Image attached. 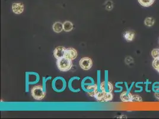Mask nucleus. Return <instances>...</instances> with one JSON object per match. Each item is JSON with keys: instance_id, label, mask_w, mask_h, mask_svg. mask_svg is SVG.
<instances>
[{"instance_id": "6ab92c4d", "label": "nucleus", "mask_w": 159, "mask_h": 119, "mask_svg": "<svg viewBox=\"0 0 159 119\" xmlns=\"http://www.w3.org/2000/svg\"><path fill=\"white\" fill-rule=\"evenodd\" d=\"M142 101V98L137 95H132V98L131 102H141Z\"/></svg>"}, {"instance_id": "f03ea898", "label": "nucleus", "mask_w": 159, "mask_h": 119, "mask_svg": "<svg viewBox=\"0 0 159 119\" xmlns=\"http://www.w3.org/2000/svg\"><path fill=\"white\" fill-rule=\"evenodd\" d=\"M31 94L32 97L36 100H43L46 95L45 92L43 91V87L41 85H37L32 88Z\"/></svg>"}, {"instance_id": "7ed1b4c3", "label": "nucleus", "mask_w": 159, "mask_h": 119, "mask_svg": "<svg viewBox=\"0 0 159 119\" xmlns=\"http://www.w3.org/2000/svg\"><path fill=\"white\" fill-rule=\"evenodd\" d=\"M79 63L80 67L84 70H90L93 66V61L89 57L82 58L80 61Z\"/></svg>"}, {"instance_id": "9b49d317", "label": "nucleus", "mask_w": 159, "mask_h": 119, "mask_svg": "<svg viewBox=\"0 0 159 119\" xmlns=\"http://www.w3.org/2000/svg\"><path fill=\"white\" fill-rule=\"evenodd\" d=\"M64 31L65 32H70L73 29V25L70 21H66L63 24Z\"/></svg>"}, {"instance_id": "f8f14e48", "label": "nucleus", "mask_w": 159, "mask_h": 119, "mask_svg": "<svg viewBox=\"0 0 159 119\" xmlns=\"http://www.w3.org/2000/svg\"><path fill=\"white\" fill-rule=\"evenodd\" d=\"M138 1L142 6L148 7L153 4L154 0H138Z\"/></svg>"}, {"instance_id": "aec40b11", "label": "nucleus", "mask_w": 159, "mask_h": 119, "mask_svg": "<svg viewBox=\"0 0 159 119\" xmlns=\"http://www.w3.org/2000/svg\"><path fill=\"white\" fill-rule=\"evenodd\" d=\"M112 7H113L112 2L110 1H108L106 3V9L108 10H111L112 9Z\"/></svg>"}, {"instance_id": "dca6fc26", "label": "nucleus", "mask_w": 159, "mask_h": 119, "mask_svg": "<svg viewBox=\"0 0 159 119\" xmlns=\"http://www.w3.org/2000/svg\"><path fill=\"white\" fill-rule=\"evenodd\" d=\"M153 67L159 73V58L154 59L153 60Z\"/></svg>"}, {"instance_id": "39448f33", "label": "nucleus", "mask_w": 159, "mask_h": 119, "mask_svg": "<svg viewBox=\"0 0 159 119\" xmlns=\"http://www.w3.org/2000/svg\"><path fill=\"white\" fill-rule=\"evenodd\" d=\"M65 57L71 60H73L77 57V51L73 48H69L66 49Z\"/></svg>"}, {"instance_id": "f3484780", "label": "nucleus", "mask_w": 159, "mask_h": 119, "mask_svg": "<svg viewBox=\"0 0 159 119\" xmlns=\"http://www.w3.org/2000/svg\"><path fill=\"white\" fill-rule=\"evenodd\" d=\"M151 56L154 59L159 58V49L158 48L153 49L151 51Z\"/></svg>"}, {"instance_id": "1a4fd4ad", "label": "nucleus", "mask_w": 159, "mask_h": 119, "mask_svg": "<svg viewBox=\"0 0 159 119\" xmlns=\"http://www.w3.org/2000/svg\"><path fill=\"white\" fill-rule=\"evenodd\" d=\"M53 30L56 33H60L63 30V25L60 23V22H56L54 24V25H53Z\"/></svg>"}, {"instance_id": "423d86ee", "label": "nucleus", "mask_w": 159, "mask_h": 119, "mask_svg": "<svg viewBox=\"0 0 159 119\" xmlns=\"http://www.w3.org/2000/svg\"><path fill=\"white\" fill-rule=\"evenodd\" d=\"M12 10L15 14H21L24 11V5L21 3H14L12 5Z\"/></svg>"}, {"instance_id": "f257e3e1", "label": "nucleus", "mask_w": 159, "mask_h": 119, "mask_svg": "<svg viewBox=\"0 0 159 119\" xmlns=\"http://www.w3.org/2000/svg\"><path fill=\"white\" fill-rule=\"evenodd\" d=\"M57 64L58 69L61 71H68L72 67V60L65 57L58 59Z\"/></svg>"}, {"instance_id": "20e7f679", "label": "nucleus", "mask_w": 159, "mask_h": 119, "mask_svg": "<svg viewBox=\"0 0 159 119\" xmlns=\"http://www.w3.org/2000/svg\"><path fill=\"white\" fill-rule=\"evenodd\" d=\"M66 48L64 46H58L55 49L54 51V56L55 58L60 59L62 57H65Z\"/></svg>"}, {"instance_id": "0eeeda50", "label": "nucleus", "mask_w": 159, "mask_h": 119, "mask_svg": "<svg viewBox=\"0 0 159 119\" xmlns=\"http://www.w3.org/2000/svg\"><path fill=\"white\" fill-rule=\"evenodd\" d=\"M100 88L103 92H112L114 89V86L111 82H103L101 83Z\"/></svg>"}, {"instance_id": "6e6552de", "label": "nucleus", "mask_w": 159, "mask_h": 119, "mask_svg": "<svg viewBox=\"0 0 159 119\" xmlns=\"http://www.w3.org/2000/svg\"><path fill=\"white\" fill-rule=\"evenodd\" d=\"M132 95H132L128 92H123L121 94L120 98L123 102H131Z\"/></svg>"}, {"instance_id": "a211bd4d", "label": "nucleus", "mask_w": 159, "mask_h": 119, "mask_svg": "<svg viewBox=\"0 0 159 119\" xmlns=\"http://www.w3.org/2000/svg\"><path fill=\"white\" fill-rule=\"evenodd\" d=\"M113 99V95L111 92H105V102L110 101Z\"/></svg>"}, {"instance_id": "ddd939ff", "label": "nucleus", "mask_w": 159, "mask_h": 119, "mask_svg": "<svg viewBox=\"0 0 159 119\" xmlns=\"http://www.w3.org/2000/svg\"><path fill=\"white\" fill-rule=\"evenodd\" d=\"M94 98L99 101L105 102V92H97V93L96 94V95L94 96Z\"/></svg>"}, {"instance_id": "412c9836", "label": "nucleus", "mask_w": 159, "mask_h": 119, "mask_svg": "<svg viewBox=\"0 0 159 119\" xmlns=\"http://www.w3.org/2000/svg\"><path fill=\"white\" fill-rule=\"evenodd\" d=\"M154 95L155 98L159 100V93H154Z\"/></svg>"}, {"instance_id": "9d476101", "label": "nucleus", "mask_w": 159, "mask_h": 119, "mask_svg": "<svg viewBox=\"0 0 159 119\" xmlns=\"http://www.w3.org/2000/svg\"><path fill=\"white\" fill-rule=\"evenodd\" d=\"M124 38L128 42L133 41L135 38V33L131 31H126L124 33Z\"/></svg>"}, {"instance_id": "4468645a", "label": "nucleus", "mask_w": 159, "mask_h": 119, "mask_svg": "<svg viewBox=\"0 0 159 119\" xmlns=\"http://www.w3.org/2000/svg\"><path fill=\"white\" fill-rule=\"evenodd\" d=\"M154 19L152 17H147L145 21H144V23L145 25L147 26H148V27H151L152 26H153V25L154 24Z\"/></svg>"}, {"instance_id": "2eb2a0df", "label": "nucleus", "mask_w": 159, "mask_h": 119, "mask_svg": "<svg viewBox=\"0 0 159 119\" xmlns=\"http://www.w3.org/2000/svg\"><path fill=\"white\" fill-rule=\"evenodd\" d=\"M152 90L154 93H159V82H155L153 83Z\"/></svg>"}]
</instances>
